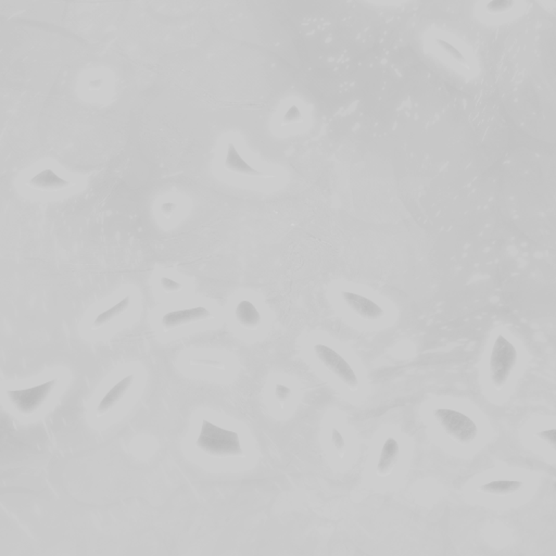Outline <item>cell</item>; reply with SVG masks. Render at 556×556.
I'll return each instance as SVG.
<instances>
[{
    "label": "cell",
    "instance_id": "10",
    "mask_svg": "<svg viewBox=\"0 0 556 556\" xmlns=\"http://www.w3.org/2000/svg\"><path fill=\"white\" fill-rule=\"evenodd\" d=\"M236 319L244 327L255 328L260 324L261 315L250 301L244 300L236 308Z\"/></svg>",
    "mask_w": 556,
    "mask_h": 556
},
{
    "label": "cell",
    "instance_id": "11",
    "mask_svg": "<svg viewBox=\"0 0 556 556\" xmlns=\"http://www.w3.org/2000/svg\"><path fill=\"white\" fill-rule=\"evenodd\" d=\"M30 184L36 187V188L51 190V189L63 188V187L68 186L69 183L67 181H64V179H60L56 173L50 171V170H45V171L41 172L36 177H34L30 181Z\"/></svg>",
    "mask_w": 556,
    "mask_h": 556
},
{
    "label": "cell",
    "instance_id": "15",
    "mask_svg": "<svg viewBox=\"0 0 556 556\" xmlns=\"http://www.w3.org/2000/svg\"><path fill=\"white\" fill-rule=\"evenodd\" d=\"M513 5V0H491L487 5V9L491 13H501L510 10Z\"/></svg>",
    "mask_w": 556,
    "mask_h": 556
},
{
    "label": "cell",
    "instance_id": "16",
    "mask_svg": "<svg viewBox=\"0 0 556 556\" xmlns=\"http://www.w3.org/2000/svg\"><path fill=\"white\" fill-rule=\"evenodd\" d=\"M437 43H438L439 46L441 47L450 57H452V59L465 63L466 60H465L464 56H463V54H461V51L457 50L453 45L448 43V41H442V39H437Z\"/></svg>",
    "mask_w": 556,
    "mask_h": 556
},
{
    "label": "cell",
    "instance_id": "6",
    "mask_svg": "<svg viewBox=\"0 0 556 556\" xmlns=\"http://www.w3.org/2000/svg\"><path fill=\"white\" fill-rule=\"evenodd\" d=\"M210 317V312L202 306L194 309L181 310V311L171 312L164 315L162 319V325L164 328L171 329L181 325L189 324L192 321H200Z\"/></svg>",
    "mask_w": 556,
    "mask_h": 556
},
{
    "label": "cell",
    "instance_id": "4",
    "mask_svg": "<svg viewBox=\"0 0 556 556\" xmlns=\"http://www.w3.org/2000/svg\"><path fill=\"white\" fill-rule=\"evenodd\" d=\"M314 351H315L317 357H319V360L330 372L334 373L335 375L337 376L342 383L348 386L351 390H357L359 380H357L355 370L351 368V366L348 364L347 361L341 355H338L332 348L324 345L315 346Z\"/></svg>",
    "mask_w": 556,
    "mask_h": 556
},
{
    "label": "cell",
    "instance_id": "21",
    "mask_svg": "<svg viewBox=\"0 0 556 556\" xmlns=\"http://www.w3.org/2000/svg\"><path fill=\"white\" fill-rule=\"evenodd\" d=\"M555 429H552V430L541 431V433H539L538 436L541 439H544V441L551 444L552 447L555 448Z\"/></svg>",
    "mask_w": 556,
    "mask_h": 556
},
{
    "label": "cell",
    "instance_id": "18",
    "mask_svg": "<svg viewBox=\"0 0 556 556\" xmlns=\"http://www.w3.org/2000/svg\"><path fill=\"white\" fill-rule=\"evenodd\" d=\"M300 118H301V113H300V111H299L296 106H292V107L287 111L286 115H285L284 122H296V121L300 120Z\"/></svg>",
    "mask_w": 556,
    "mask_h": 556
},
{
    "label": "cell",
    "instance_id": "14",
    "mask_svg": "<svg viewBox=\"0 0 556 556\" xmlns=\"http://www.w3.org/2000/svg\"><path fill=\"white\" fill-rule=\"evenodd\" d=\"M128 306H130V297H126V299H123L122 301L112 306L111 309L107 310V311L98 315L97 319L95 321L94 327L103 326V325L107 324L110 321H112L115 317H119L120 314L126 311Z\"/></svg>",
    "mask_w": 556,
    "mask_h": 556
},
{
    "label": "cell",
    "instance_id": "13",
    "mask_svg": "<svg viewBox=\"0 0 556 556\" xmlns=\"http://www.w3.org/2000/svg\"><path fill=\"white\" fill-rule=\"evenodd\" d=\"M50 386L51 381L50 383L46 384V385L41 386V387L33 388L31 390H23V393L28 395V398H26V397L19 396L16 393H13L12 396L14 397H12V401L13 402H16L17 406L19 404V406H20L21 404L28 400V404H26L23 408H30V402H32V406H35L37 401L41 400L43 396L48 393Z\"/></svg>",
    "mask_w": 556,
    "mask_h": 556
},
{
    "label": "cell",
    "instance_id": "7",
    "mask_svg": "<svg viewBox=\"0 0 556 556\" xmlns=\"http://www.w3.org/2000/svg\"><path fill=\"white\" fill-rule=\"evenodd\" d=\"M399 452H400V448H399L398 442L393 438L387 439V441L385 442L383 449H381L379 461H378V476L385 477L393 472V467L397 464Z\"/></svg>",
    "mask_w": 556,
    "mask_h": 556
},
{
    "label": "cell",
    "instance_id": "1",
    "mask_svg": "<svg viewBox=\"0 0 556 556\" xmlns=\"http://www.w3.org/2000/svg\"><path fill=\"white\" fill-rule=\"evenodd\" d=\"M197 447L207 455L217 457H238L243 452L236 433L215 426L208 421L202 423Z\"/></svg>",
    "mask_w": 556,
    "mask_h": 556
},
{
    "label": "cell",
    "instance_id": "12",
    "mask_svg": "<svg viewBox=\"0 0 556 556\" xmlns=\"http://www.w3.org/2000/svg\"><path fill=\"white\" fill-rule=\"evenodd\" d=\"M523 484L516 480H497L482 486L480 491L495 495H508L521 489Z\"/></svg>",
    "mask_w": 556,
    "mask_h": 556
},
{
    "label": "cell",
    "instance_id": "5",
    "mask_svg": "<svg viewBox=\"0 0 556 556\" xmlns=\"http://www.w3.org/2000/svg\"><path fill=\"white\" fill-rule=\"evenodd\" d=\"M342 298L345 300L350 309L360 315L365 319H377L383 317L384 311L378 304L372 301L370 299L360 296V295L353 294L350 291H344Z\"/></svg>",
    "mask_w": 556,
    "mask_h": 556
},
{
    "label": "cell",
    "instance_id": "20",
    "mask_svg": "<svg viewBox=\"0 0 556 556\" xmlns=\"http://www.w3.org/2000/svg\"><path fill=\"white\" fill-rule=\"evenodd\" d=\"M161 285L166 291H177L181 288V284L168 277H163L161 279Z\"/></svg>",
    "mask_w": 556,
    "mask_h": 556
},
{
    "label": "cell",
    "instance_id": "17",
    "mask_svg": "<svg viewBox=\"0 0 556 556\" xmlns=\"http://www.w3.org/2000/svg\"><path fill=\"white\" fill-rule=\"evenodd\" d=\"M291 390L289 389L288 387L286 386L283 385H277L276 386V390H275V396L277 398V400L283 404L284 401H286L287 399L290 397Z\"/></svg>",
    "mask_w": 556,
    "mask_h": 556
},
{
    "label": "cell",
    "instance_id": "22",
    "mask_svg": "<svg viewBox=\"0 0 556 556\" xmlns=\"http://www.w3.org/2000/svg\"><path fill=\"white\" fill-rule=\"evenodd\" d=\"M175 209H177V204L173 203V202H166V203L162 204V207H161V210L166 215H171Z\"/></svg>",
    "mask_w": 556,
    "mask_h": 556
},
{
    "label": "cell",
    "instance_id": "9",
    "mask_svg": "<svg viewBox=\"0 0 556 556\" xmlns=\"http://www.w3.org/2000/svg\"><path fill=\"white\" fill-rule=\"evenodd\" d=\"M225 168L230 170V171L244 174V175H261L260 172L251 168L241 158L235 146L232 145V143L228 146V155H226V160H225Z\"/></svg>",
    "mask_w": 556,
    "mask_h": 556
},
{
    "label": "cell",
    "instance_id": "2",
    "mask_svg": "<svg viewBox=\"0 0 556 556\" xmlns=\"http://www.w3.org/2000/svg\"><path fill=\"white\" fill-rule=\"evenodd\" d=\"M517 362V351L506 338L499 336L490 357V377L493 386L500 390L508 381L510 372Z\"/></svg>",
    "mask_w": 556,
    "mask_h": 556
},
{
    "label": "cell",
    "instance_id": "3",
    "mask_svg": "<svg viewBox=\"0 0 556 556\" xmlns=\"http://www.w3.org/2000/svg\"><path fill=\"white\" fill-rule=\"evenodd\" d=\"M435 417L446 433L459 444H470L477 436L476 424L464 414L450 408H438L435 411Z\"/></svg>",
    "mask_w": 556,
    "mask_h": 556
},
{
    "label": "cell",
    "instance_id": "19",
    "mask_svg": "<svg viewBox=\"0 0 556 556\" xmlns=\"http://www.w3.org/2000/svg\"><path fill=\"white\" fill-rule=\"evenodd\" d=\"M332 440L335 448L337 449L338 452L344 451V449H345V440H344L341 434H340L337 429L332 430Z\"/></svg>",
    "mask_w": 556,
    "mask_h": 556
},
{
    "label": "cell",
    "instance_id": "8",
    "mask_svg": "<svg viewBox=\"0 0 556 556\" xmlns=\"http://www.w3.org/2000/svg\"><path fill=\"white\" fill-rule=\"evenodd\" d=\"M132 383H133V376H128V377L121 380L120 383L117 384L106 395L105 398L102 399L101 402L98 406V414H105L106 412L109 411L115 404H118L119 401L126 395Z\"/></svg>",
    "mask_w": 556,
    "mask_h": 556
}]
</instances>
